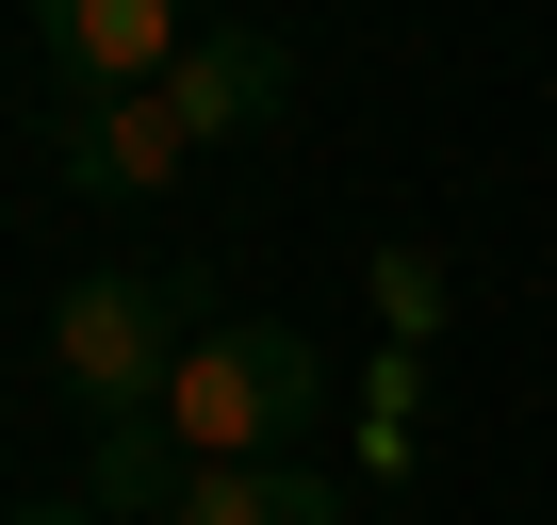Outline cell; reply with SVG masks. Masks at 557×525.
Wrapping results in <instances>:
<instances>
[{
    "mask_svg": "<svg viewBox=\"0 0 557 525\" xmlns=\"http://www.w3.org/2000/svg\"><path fill=\"white\" fill-rule=\"evenodd\" d=\"M312 411H329L312 329H262V313H246V329H197V345H181V378H164V427L197 443V476H213V460H278Z\"/></svg>",
    "mask_w": 557,
    "mask_h": 525,
    "instance_id": "1",
    "label": "cell"
},
{
    "mask_svg": "<svg viewBox=\"0 0 557 525\" xmlns=\"http://www.w3.org/2000/svg\"><path fill=\"white\" fill-rule=\"evenodd\" d=\"M197 329H213L197 280H83V296L50 313V362L83 378V411H164V378H181Z\"/></svg>",
    "mask_w": 557,
    "mask_h": 525,
    "instance_id": "2",
    "label": "cell"
},
{
    "mask_svg": "<svg viewBox=\"0 0 557 525\" xmlns=\"http://www.w3.org/2000/svg\"><path fill=\"white\" fill-rule=\"evenodd\" d=\"M34 50H50L83 99H132V83H164L197 34H181V0H34Z\"/></svg>",
    "mask_w": 557,
    "mask_h": 525,
    "instance_id": "3",
    "label": "cell"
},
{
    "mask_svg": "<svg viewBox=\"0 0 557 525\" xmlns=\"http://www.w3.org/2000/svg\"><path fill=\"white\" fill-rule=\"evenodd\" d=\"M164 99H181V132H197V148H230V132H278V115H296V50L213 17V34L164 66Z\"/></svg>",
    "mask_w": 557,
    "mask_h": 525,
    "instance_id": "4",
    "label": "cell"
},
{
    "mask_svg": "<svg viewBox=\"0 0 557 525\" xmlns=\"http://www.w3.org/2000/svg\"><path fill=\"white\" fill-rule=\"evenodd\" d=\"M181 148H197V132H181V99H164V83H132V99H83V115H66V181H83V197H164V181H181Z\"/></svg>",
    "mask_w": 557,
    "mask_h": 525,
    "instance_id": "5",
    "label": "cell"
},
{
    "mask_svg": "<svg viewBox=\"0 0 557 525\" xmlns=\"http://www.w3.org/2000/svg\"><path fill=\"white\" fill-rule=\"evenodd\" d=\"M181 492H197V443H181L164 411H99V443H83V509H99V525H181Z\"/></svg>",
    "mask_w": 557,
    "mask_h": 525,
    "instance_id": "6",
    "label": "cell"
},
{
    "mask_svg": "<svg viewBox=\"0 0 557 525\" xmlns=\"http://www.w3.org/2000/svg\"><path fill=\"white\" fill-rule=\"evenodd\" d=\"M181 525H345V492L296 476V460H213V476L181 492Z\"/></svg>",
    "mask_w": 557,
    "mask_h": 525,
    "instance_id": "7",
    "label": "cell"
},
{
    "mask_svg": "<svg viewBox=\"0 0 557 525\" xmlns=\"http://www.w3.org/2000/svg\"><path fill=\"white\" fill-rule=\"evenodd\" d=\"M17 525H99V509H83V492H66V509H17Z\"/></svg>",
    "mask_w": 557,
    "mask_h": 525,
    "instance_id": "8",
    "label": "cell"
}]
</instances>
